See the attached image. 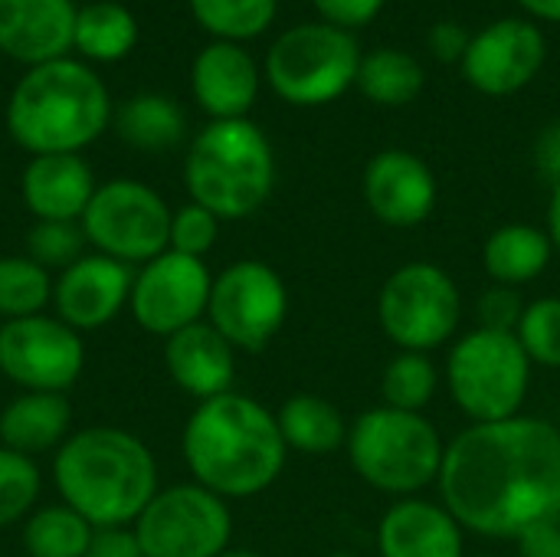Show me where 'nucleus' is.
<instances>
[{"label":"nucleus","mask_w":560,"mask_h":557,"mask_svg":"<svg viewBox=\"0 0 560 557\" xmlns=\"http://www.w3.org/2000/svg\"><path fill=\"white\" fill-rule=\"evenodd\" d=\"M440 502L482 538H518L560 519V430L545 417L469 423L446 443Z\"/></svg>","instance_id":"nucleus-1"},{"label":"nucleus","mask_w":560,"mask_h":557,"mask_svg":"<svg viewBox=\"0 0 560 557\" xmlns=\"http://www.w3.org/2000/svg\"><path fill=\"white\" fill-rule=\"evenodd\" d=\"M180 453L197 486L220 499H249L282 476L289 446L269 407L230 391L197 404L184 423Z\"/></svg>","instance_id":"nucleus-2"},{"label":"nucleus","mask_w":560,"mask_h":557,"mask_svg":"<svg viewBox=\"0 0 560 557\" xmlns=\"http://www.w3.org/2000/svg\"><path fill=\"white\" fill-rule=\"evenodd\" d=\"M52 479L62 506L92 529H128L148 509L158 489L151 450L121 427L75 430L52 460Z\"/></svg>","instance_id":"nucleus-3"},{"label":"nucleus","mask_w":560,"mask_h":557,"mask_svg":"<svg viewBox=\"0 0 560 557\" xmlns=\"http://www.w3.org/2000/svg\"><path fill=\"white\" fill-rule=\"evenodd\" d=\"M112 125V98L95 69L52 59L20 76L7 102L10 138L36 154H79Z\"/></svg>","instance_id":"nucleus-4"},{"label":"nucleus","mask_w":560,"mask_h":557,"mask_svg":"<svg viewBox=\"0 0 560 557\" xmlns=\"http://www.w3.org/2000/svg\"><path fill=\"white\" fill-rule=\"evenodd\" d=\"M184 184L217 220H246L272 197L276 151L249 118L210 121L187 148Z\"/></svg>","instance_id":"nucleus-5"},{"label":"nucleus","mask_w":560,"mask_h":557,"mask_svg":"<svg viewBox=\"0 0 560 557\" xmlns=\"http://www.w3.org/2000/svg\"><path fill=\"white\" fill-rule=\"evenodd\" d=\"M345 450L361 483L394 499H410L436 486L446 460V443L427 414L384 404L351 423Z\"/></svg>","instance_id":"nucleus-6"},{"label":"nucleus","mask_w":560,"mask_h":557,"mask_svg":"<svg viewBox=\"0 0 560 557\" xmlns=\"http://www.w3.org/2000/svg\"><path fill=\"white\" fill-rule=\"evenodd\" d=\"M532 358L515 332L472 328L446 355V391L472 423H502L522 417L532 391Z\"/></svg>","instance_id":"nucleus-7"},{"label":"nucleus","mask_w":560,"mask_h":557,"mask_svg":"<svg viewBox=\"0 0 560 557\" xmlns=\"http://www.w3.org/2000/svg\"><path fill=\"white\" fill-rule=\"evenodd\" d=\"M358 39L325 20L299 23L279 33L266 53L262 76L269 89L299 108H318L338 102L361 69Z\"/></svg>","instance_id":"nucleus-8"},{"label":"nucleus","mask_w":560,"mask_h":557,"mask_svg":"<svg viewBox=\"0 0 560 557\" xmlns=\"http://www.w3.org/2000/svg\"><path fill=\"white\" fill-rule=\"evenodd\" d=\"M377 322L397 351L433 355L453 345L463 325L459 282L440 263H404L377 292Z\"/></svg>","instance_id":"nucleus-9"},{"label":"nucleus","mask_w":560,"mask_h":557,"mask_svg":"<svg viewBox=\"0 0 560 557\" xmlns=\"http://www.w3.org/2000/svg\"><path fill=\"white\" fill-rule=\"evenodd\" d=\"M171 213L174 210L154 187L118 177L95 190L79 223L85 243H92L95 253L112 256L125 266H144L154 256L167 253Z\"/></svg>","instance_id":"nucleus-10"},{"label":"nucleus","mask_w":560,"mask_h":557,"mask_svg":"<svg viewBox=\"0 0 560 557\" xmlns=\"http://www.w3.org/2000/svg\"><path fill=\"white\" fill-rule=\"evenodd\" d=\"M144 557H220L230 552L233 512L217 492L184 483L161 489L135 522Z\"/></svg>","instance_id":"nucleus-11"},{"label":"nucleus","mask_w":560,"mask_h":557,"mask_svg":"<svg viewBox=\"0 0 560 557\" xmlns=\"http://www.w3.org/2000/svg\"><path fill=\"white\" fill-rule=\"evenodd\" d=\"M289 318V289L282 276L262 259L230 263L220 276H213L207 322L236 348V351H262L282 332Z\"/></svg>","instance_id":"nucleus-12"},{"label":"nucleus","mask_w":560,"mask_h":557,"mask_svg":"<svg viewBox=\"0 0 560 557\" xmlns=\"http://www.w3.org/2000/svg\"><path fill=\"white\" fill-rule=\"evenodd\" d=\"M85 368V345L62 318L30 315L0 325V374L20 391L66 394Z\"/></svg>","instance_id":"nucleus-13"},{"label":"nucleus","mask_w":560,"mask_h":557,"mask_svg":"<svg viewBox=\"0 0 560 557\" xmlns=\"http://www.w3.org/2000/svg\"><path fill=\"white\" fill-rule=\"evenodd\" d=\"M210 289L213 276L203 259L167 250L135 272L128 305L144 332L171 338L207 318Z\"/></svg>","instance_id":"nucleus-14"},{"label":"nucleus","mask_w":560,"mask_h":557,"mask_svg":"<svg viewBox=\"0 0 560 557\" xmlns=\"http://www.w3.org/2000/svg\"><path fill=\"white\" fill-rule=\"evenodd\" d=\"M545 59L548 43L541 26L525 16H502L472 33L459 66L476 92L505 98L532 85L535 76L545 69Z\"/></svg>","instance_id":"nucleus-15"},{"label":"nucleus","mask_w":560,"mask_h":557,"mask_svg":"<svg viewBox=\"0 0 560 557\" xmlns=\"http://www.w3.org/2000/svg\"><path fill=\"white\" fill-rule=\"evenodd\" d=\"M361 194L368 210L381 223L394 230H410L433 217L440 187L433 167L420 154L404 148H387L364 164Z\"/></svg>","instance_id":"nucleus-16"},{"label":"nucleus","mask_w":560,"mask_h":557,"mask_svg":"<svg viewBox=\"0 0 560 557\" xmlns=\"http://www.w3.org/2000/svg\"><path fill=\"white\" fill-rule=\"evenodd\" d=\"M131 282V266L102 253L82 256L69 269H62L52 286L56 318H62L75 332L102 328L128 305Z\"/></svg>","instance_id":"nucleus-17"},{"label":"nucleus","mask_w":560,"mask_h":557,"mask_svg":"<svg viewBox=\"0 0 560 557\" xmlns=\"http://www.w3.org/2000/svg\"><path fill=\"white\" fill-rule=\"evenodd\" d=\"M72 0H0V53L26 69L66 59L75 43Z\"/></svg>","instance_id":"nucleus-18"},{"label":"nucleus","mask_w":560,"mask_h":557,"mask_svg":"<svg viewBox=\"0 0 560 557\" xmlns=\"http://www.w3.org/2000/svg\"><path fill=\"white\" fill-rule=\"evenodd\" d=\"M259 85H262L259 66L249 56V49L240 43L213 39L194 56L190 89L197 105L213 121L246 118L259 98Z\"/></svg>","instance_id":"nucleus-19"},{"label":"nucleus","mask_w":560,"mask_h":557,"mask_svg":"<svg viewBox=\"0 0 560 557\" xmlns=\"http://www.w3.org/2000/svg\"><path fill=\"white\" fill-rule=\"evenodd\" d=\"M381 557H466L463 525L443 502L420 496L397 499L377 525Z\"/></svg>","instance_id":"nucleus-20"},{"label":"nucleus","mask_w":560,"mask_h":557,"mask_svg":"<svg viewBox=\"0 0 560 557\" xmlns=\"http://www.w3.org/2000/svg\"><path fill=\"white\" fill-rule=\"evenodd\" d=\"M164 368L180 391L197 401H210L233 391L236 348L203 318L164 338Z\"/></svg>","instance_id":"nucleus-21"},{"label":"nucleus","mask_w":560,"mask_h":557,"mask_svg":"<svg viewBox=\"0 0 560 557\" xmlns=\"http://www.w3.org/2000/svg\"><path fill=\"white\" fill-rule=\"evenodd\" d=\"M20 190L36 220L79 223L98 184L82 154H36L23 167Z\"/></svg>","instance_id":"nucleus-22"},{"label":"nucleus","mask_w":560,"mask_h":557,"mask_svg":"<svg viewBox=\"0 0 560 557\" xmlns=\"http://www.w3.org/2000/svg\"><path fill=\"white\" fill-rule=\"evenodd\" d=\"M72 404L66 394L20 391L0 414V443L23 456H39L59 450L72 433Z\"/></svg>","instance_id":"nucleus-23"},{"label":"nucleus","mask_w":560,"mask_h":557,"mask_svg":"<svg viewBox=\"0 0 560 557\" xmlns=\"http://www.w3.org/2000/svg\"><path fill=\"white\" fill-rule=\"evenodd\" d=\"M555 259V243L548 230L535 223H505L489 233L482 246V266L495 286L522 289L548 272Z\"/></svg>","instance_id":"nucleus-24"},{"label":"nucleus","mask_w":560,"mask_h":557,"mask_svg":"<svg viewBox=\"0 0 560 557\" xmlns=\"http://www.w3.org/2000/svg\"><path fill=\"white\" fill-rule=\"evenodd\" d=\"M276 420L285 446L302 456H331L348 446L351 423L331 401L318 394H292L279 407Z\"/></svg>","instance_id":"nucleus-25"},{"label":"nucleus","mask_w":560,"mask_h":557,"mask_svg":"<svg viewBox=\"0 0 560 557\" xmlns=\"http://www.w3.org/2000/svg\"><path fill=\"white\" fill-rule=\"evenodd\" d=\"M118 138L138 151H171L187 131L180 105L161 92H138L112 112Z\"/></svg>","instance_id":"nucleus-26"},{"label":"nucleus","mask_w":560,"mask_h":557,"mask_svg":"<svg viewBox=\"0 0 560 557\" xmlns=\"http://www.w3.org/2000/svg\"><path fill=\"white\" fill-rule=\"evenodd\" d=\"M138 43V20L125 3L95 0L79 7L75 13V43L85 59L92 62H118Z\"/></svg>","instance_id":"nucleus-27"},{"label":"nucleus","mask_w":560,"mask_h":557,"mask_svg":"<svg viewBox=\"0 0 560 557\" xmlns=\"http://www.w3.org/2000/svg\"><path fill=\"white\" fill-rule=\"evenodd\" d=\"M361 95L384 108H400L420 98L427 85V69L417 56L404 49H374L361 56L358 82Z\"/></svg>","instance_id":"nucleus-28"},{"label":"nucleus","mask_w":560,"mask_h":557,"mask_svg":"<svg viewBox=\"0 0 560 557\" xmlns=\"http://www.w3.org/2000/svg\"><path fill=\"white\" fill-rule=\"evenodd\" d=\"M440 391V368L423 351H397L381 374L384 407L423 414Z\"/></svg>","instance_id":"nucleus-29"},{"label":"nucleus","mask_w":560,"mask_h":557,"mask_svg":"<svg viewBox=\"0 0 560 557\" xmlns=\"http://www.w3.org/2000/svg\"><path fill=\"white\" fill-rule=\"evenodd\" d=\"M194 20L223 43H246L262 36L279 10V0H187Z\"/></svg>","instance_id":"nucleus-30"},{"label":"nucleus","mask_w":560,"mask_h":557,"mask_svg":"<svg viewBox=\"0 0 560 557\" xmlns=\"http://www.w3.org/2000/svg\"><path fill=\"white\" fill-rule=\"evenodd\" d=\"M92 532L69 506H49L23 522V548L30 557H85Z\"/></svg>","instance_id":"nucleus-31"},{"label":"nucleus","mask_w":560,"mask_h":557,"mask_svg":"<svg viewBox=\"0 0 560 557\" xmlns=\"http://www.w3.org/2000/svg\"><path fill=\"white\" fill-rule=\"evenodd\" d=\"M52 286L49 272L30 256H0V318L13 322L43 315L52 302Z\"/></svg>","instance_id":"nucleus-32"},{"label":"nucleus","mask_w":560,"mask_h":557,"mask_svg":"<svg viewBox=\"0 0 560 557\" xmlns=\"http://www.w3.org/2000/svg\"><path fill=\"white\" fill-rule=\"evenodd\" d=\"M525 355L532 358V364L538 368H551L560 371V299L558 295H545L525 305L522 322L515 328Z\"/></svg>","instance_id":"nucleus-33"},{"label":"nucleus","mask_w":560,"mask_h":557,"mask_svg":"<svg viewBox=\"0 0 560 557\" xmlns=\"http://www.w3.org/2000/svg\"><path fill=\"white\" fill-rule=\"evenodd\" d=\"M39 499V469L30 456L0 446V529L23 522Z\"/></svg>","instance_id":"nucleus-34"},{"label":"nucleus","mask_w":560,"mask_h":557,"mask_svg":"<svg viewBox=\"0 0 560 557\" xmlns=\"http://www.w3.org/2000/svg\"><path fill=\"white\" fill-rule=\"evenodd\" d=\"M85 233L82 223H62V220H36L26 240V256L39 263L46 272L69 269L75 259H82Z\"/></svg>","instance_id":"nucleus-35"},{"label":"nucleus","mask_w":560,"mask_h":557,"mask_svg":"<svg viewBox=\"0 0 560 557\" xmlns=\"http://www.w3.org/2000/svg\"><path fill=\"white\" fill-rule=\"evenodd\" d=\"M220 236V220L200 207V204H184L180 210L171 213V240H167V250L174 253H184V256H194V259H203L213 243Z\"/></svg>","instance_id":"nucleus-36"},{"label":"nucleus","mask_w":560,"mask_h":557,"mask_svg":"<svg viewBox=\"0 0 560 557\" xmlns=\"http://www.w3.org/2000/svg\"><path fill=\"white\" fill-rule=\"evenodd\" d=\"M528 302H522L518 289L509 286H489L479 302H476V315H479V328H492V332H515L522 322Z\"/></svg>","instance_id":"nucleus-37"},{"label":"nucleus","mask_w":560,"mask_h":557,"mask_svg":"<svg viewBox=\"0 0 560 557\" xmlns=\"http://www.w3.org/2000/svg\"><path fill=\"white\" fill-rule=\"evenodd\" d=\"M387 0H312V7L318 10V16L338 30H358L368 26L371 20L381 16Z\"/></svg>","instance_id":"nucleus-38"},{"label":"nucleus","mask_w":560,"mask_h":557,"mask_svg":"<svg viewBox=\"0 0 560 557\" xmlns=\"http://www.w3.org/2000/svg\"><path fill=\"white\" fill-rule=\"evenodd\" d=\"M469 39H472V33L456 20H440L427 33V46L440 62H463V56L469 49Z\"/></svg>","instance_id":"nucleus-39"},{"label":"nucleus","mask_w":560,"mask_h":557,"mask_svg":"<svg viewBox=\"0 0 560 557\" xmlns=\"http://www.w3.org/2000/svg\"><path fill=\"white\" fill-rule=\"evenodd\" d=\"M85 557H144L135 529H95Z\"/></svg>","instance_id":"nucleus-40"},{"label":"nucleus","mask_w":560,"mask_h":557,"mask_svg":"<svg viewBox=\"0 0 560 557\" xmlns=\"http://www.w3.org/2000/svg\"><path fill=\"white\" fill-rule=\"evenodd\" d=\"M515 545H518V557H560V519H548L525 529L515 538Z\"/></svg>","instance_id":"nucleus-41"},{"label":"nucleus","mask_w":560,"mask_h":557,"mask_svg":"<svg viewBox=\"0 0 560 557\" xmlns=\"http://www.w3.org/2000/svg\"><path fill=\"white\" fill-rule=\"evenodd\" d=\"M535 167L548 184L560 181V118L548 121L541 135L535 138Z\"/></svg>","instance_id":"nucleus-42"},{"label":"nucleus","mask_w":560,"mask_h":557,"mask_svg":"<svg viewBox=\"0 0 560 557\" xmlns=\"http://www.w3.org/2000/svg\"><path fill=\"white\" fill-rule=\"evenodd\" d=\"M528 16L545 20V23H560V0H515Z\"/></svg>","instance_id":"nucleus-43"},{"label":"nucleus","mask_w":560,"mask_h":557,"mask_svg":"<svg viewBox=\"0 0 560 557\" xmlns=\"http://www.w3.org/2000/svg\"><path fill=\"white\" fill-rule=\"evenodd\" d=\"M548 236L555 243V253H560V181L551 184V197H548Z\"/></svg>","instance_id":"nucleus-44"},{"label":"nucleus","mask_w":560,"mask_h":557,"mask_svg":"<svg viewBox=\"0 0 560 557\" xmlns=\"http://www.w3.org/2000/svg\"><path fill=\"white\" fill-rule=\"evenodd\" d=\"M220 557H262V555H256V552H246V548H230V552H223Z\"/></svg>","instance_id":"nucleus-45"},{"label":"nucleus","mask_w":560,"mask_h":557,"mask_svg":"<svg viewBox=\"0 0 560 557\" xmlns=\"http://www.w3.org/2000/svg\"><path fill=\"white\" fill-rule=\"evenodd\" d=\"M331 557H351V555H348V552H335V555H331Z\"/></svg>","instance_id":"nucleus-46"},{"label":"nucleus","mask_w":560,"mask_h":557,"mask_svg":"<svg viewBox=\"0 0 560 557\" xmlns=\"http://www.w3.org/2000/svg\"><path fill=\"white\" fill-rule=\"evenodd\" d=\"M479 557H499V555H479Z\"/></svg>","instance_id":"nucleus-47"}]
</instances>
